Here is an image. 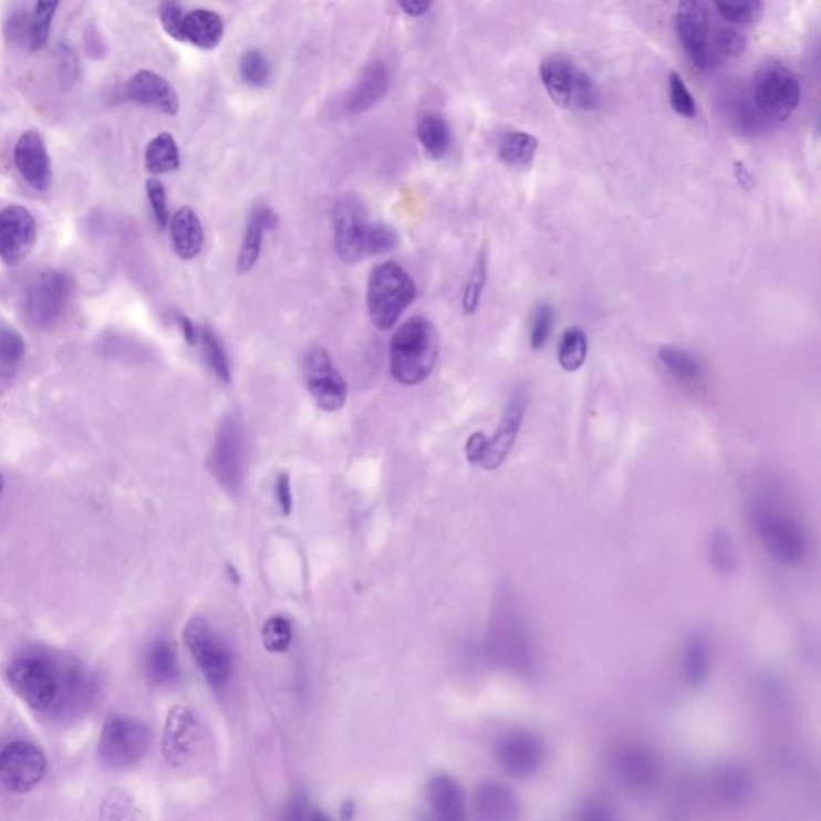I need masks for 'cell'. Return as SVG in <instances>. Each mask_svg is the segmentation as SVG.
Returning a JSON list of instances; mask_svg holds the SVG:
<instances>
[{
    "mask_svg": "<svg viewBox=\"0 0 821 821\" xmlns=\"http://www.w3.org/2000/svg\"><path fill=\"white\" fill-rule=\"evenodd\" d=\"M224 34L225 24L219 13L207 9L185 12L181 42H190L195 48L202 50H214L219 48Z\"/></svg>",
    "mask_w": 821,
    "mask_h": 821,
    "instance_id": "cell-28",
    "label": "cell"
},
{
    "mask_svg": "<svg viewBox=\"0 0 821 821\" xmlns=\"http://www.w3.org/2000/svg\"><path fill=\"white\" fill-rule=\"evenodd\" d=\"M310 810L305 794L294 792L284 807L283 821H309Z\"/></svg>",
    "mask_w": 821,
    "mask_h": 821,
    "instance_id": "cell-53",
    "label": "cell"
},
{
    "mask_svg": "<svg viewBox=\"0 0 821 821\" xmlns=\"http://www.w3.org/2000/svg\"><path fill=\"white\" fill-rule=\"evenodd\" d=\"M145 671L156 687H170L180 677L177 653L166 638H155L145 652Z\"/></svg>",
    "mask_w": 821,
    "mask_h": 821,
    "instance_id": "cell-29",
    "label": "cell"
},
{
    "mask_svg": "<svg viewBox=\"0 0 821 821\" xmlns=\"http://www.w3.org/2000/svg\"><path fill=\"white\" fill-rule=\"evenodd\" d=\"M491 649L496 663L516 676L530 677L537 669V649L530 630L512 610L499 621Z\"/></svg>",
    "mask_w": 821,
    "mask_h": 821,
    "instance_id": "cell-9",
    "label": "cell"
},
{
    "mask_svg": "<svg viewBox=\"0 0 821 821\" xmlns=\"http://www.w3.org/2000/svg\"><path fill=\"white\" fill-rule=\"evenodd\" d=\"M669 102L679 116L687 119H694L696 116L695 98L677 71H671L669 74Z\"/></svg>",
    "mask_w": 821,
    "mask_h": 821,
    "instance_id": "cell-47",
    "label": "cell"
},
{
    "mask_svg": "<svg viewBox=\"0 0 821 821\" xmlns=\"http://www.w3.org/2000/svg\"><path fill=\"white\" fill-rule=\"evenodd\" d=\"M18 173L31 185L35 191H48L52 184V164H50L48 146L39 132L28 131L18 138L15 152Z\"/></svg>",
    "mask_w": 821,
    "mask_h": 821,
    "instance_id": "cell-18",
    "label": "cell"
},
{
    "mask_svg": "<svg viewBox=\"0 0 821 821\" xmlns=\"http://www.w3.org/2000/svg\"><path fill=\"white\" fill-rule=\"evenodd\" d=\"M716 10L724 20L740 27H751L762 20L766 6L759 0L748 2H716Z\"/></svg>",
    "mask_w": 821,
    "mask_h": 821,
    "instance_id": "cell-40",
    "label": "cell"
},
{
    "mask_svg": "<svg viewBox=\"0 0 821 821\" xmlns=\"http://www.w3.org/2000/svg\"><path fill=\"white\" fill-rule=\"evenodd\" d=\"M488 278V259L487 253L481 251L475 260L472 271L463 294V310L466 315H472L480 305L481 294H484L485 284Z\"/></svg>",
    "mask_w": 821,
    "mask_h": 821,
    "instance_id": "cell-38",
    "label": "cell"
},
{
    "mask_svg": "<svg viewBox=\"0 0 821 821\" xmlns=\"http://www.w3.org/2000/svg\"><path fill=\"white\" fill-rule=\"evenodd\" d=\"M749 520L767 553L777 562L798 567L806 562L809 539L801 521L773 496H759L749 507Z\"/></svg>",
    "mask_w": 821,
    "mask_h": 821,
    "instance_id": "cell-2",
    "label": "cell"
},
{
    "mask_svg": "<svg viewBox=\"0 0 821 821\" xmlns=\"http://www.w3.org/2000/svg\"><path fill=\"white\" fill-rule=\"evenodd\" d=\"M539 148V141L527 132L510 131L499 141L498 153L502 163L513 167L531 166Z\"/></svg>",
    "mask_w": 821,
    "mask_h": 821,
    "instance_id": "cell-33",
    "label": "cell"
},
{
    "mask_svg": "<svg viewBox=\"0 0 821 821\" xmlns=\"http://www.w3.org/2000/svg\"><path fill=\"white\" fill-rule=\"evenodd\" d=\"M274 491H277L278 505H280L281 512L284 517L291 516L292 512V491H291V478L288 474H280L277 478V485H274Z\"/></svg>",
    "mask_w": 821,
    "mask_h": 821,
    "instance_id": "cell-55",
    "label": "cell"
},
{
    "mask_svg": "<svg viewBox=\"0 0 821 821\" xmlns=\"http://www.w3.org/2000/svg\"><path fill=\"white\" fill-rule=\"evenodd\" d=\"M417 138L434 159H443L451 149V128L440 114H426L417 124Z\"/></svg>",
    "mask_w": 821,
    "mask_h": 821,
    "instance_id": "cell-32",
    "label": "cell"
},
{
    "mask_svg": "<svg viewBox=\"0 0 821 821\" xmlns=\"http://www.w3.org/2000/svg\"><path fill=\"white\" fill-rule=\"evenodd\" d=\"M303 376H305L306 388L318 408L326 413H335L344 408L349 396L347 381L332 363L326 349L315 344L306 350L305 358H303Z\"/></svg>",
    "mask_w": 821,
    "mask_h": 821,
    "instance_id": "cell-11",
    "label": "cell"
},
{
    "mask_svg": "<svg viewBox=\"0 0 821 821\" xmlns=\"http://www.w3.org/2000/svg\"><path fill=\"white\" fill-rule=\"evenodd\" d=\"M335 251L342 262L358 263L367 259L366 248L373 220L356 195H344L334 206Z\"/></svg>",
    "mask_w": 821,
    "mask_h": 821,
    "instance_id": "cell-10",
    "label": "cell"
},
{
    "mask_svg": "<svg viewBox=\"0 0 821 821\" xmlns=\"http://www.w3.org/2000/svg\"><path fill=\"white\" fill-rule=\"evenodd\" d=\"M571 106L583 111H594L601 106V92L585 71L578 67L576 81H574Z\"/></svg>",
    "mask_w": 821,
    "mask_h": 821,
    "instance_id": "cell-45",
    "label": "cell"
},
{
    "mask_svg": "<svg viewBox=\"0 0 821 821\" xmlns=\"http://www.w3.org/2000/svg\"><path fill=\"white\" fill-rule=\"evenodd\" d=\"M674 24H676L677 38L688 59L698 67H708L709 10L706 3L699 0L680 2L677 6Z\"/></svg>",
    "mask_w": 821,
    "mask_h": 821,
    "instance_id": "cell-15",
    "label": "cell"
},
{
    "mask_svg": "<svg viewBox=\"0 0 821 821\" xmlns=\"http://www.w3.org/2000/svg\"><path fill=\"white\" fill-rule=\"evenodd\" d=\"M711 669V644L702 632H694L682 649V673L692 688L702 687Z\"/></svg>",
    "mask_w": 821,
    "mask_h": 821,
    "instance_id": "cell-30",
    "label": "cell"
},
{
    "mask_svg": "<svg viewBox=\"0 0 821 821\" xmlns=\"http://www.w3.org/2000/svg\"><path fill=\"white\" fill-rule=\"evenodd\" d=\"M427 802L435 821H466V794L451 775L438 773L427 784Z\"/></svg>",
    "mask_w": 821,
    "mask_h": 821,
    "instance_id": "cell-23",
    "label": "cell"
},
{
    "mask_svg": "<svg viewBox=\"0 0 821 821\" xmlns=\"http://www.w3.org/2000/svg\"><path fill=\"white\" fill-rule=\"evenodd\" d=\"M278 216L269 206H256L246 224L245 237L238 253V273H249L259 262L262 252L263 237L277 230Z\"/></svg>",
    "mask_w": 821,
    "mask_h": 821,
    "instance_id": "cell-24",
    "label": "cell"
},
{
    "mask_svg": "<svg viewBox=\"0 0 821 821\" xmlns=\"http://www.w3.org/2000/svg\"><path fill=\"white\" fill-rule=\"evenodd\" d=\"M228 576L231 578V583L239 584V574L238 571L233 569V567L228 565Z\"/></svg>",
    "mask_w": 821,
    "mask_h": 821,
    "instance_id": "cell-60",
    "label": "cell"
},
{
    "mask_svg": "<svg viewBox=\"0 0 821 821\" xmlns=\"http://www.w3.org/2000/svg\"><path fill=\"white\" fill-rule=\"evenodd\" d=\"M560 366L569 373L581 370L588 358V335L578 326H571L563 332L557 350Z\"/></svg>",
    "mask_w": 821,
    "mask_h": 821,
    "instance_id": "cell-36",
    "label": "cell"
},
{
    "mask_svg": "<svg viewBox=\"0 0 821 821\" xmlns=\"http://www.w3.org/2000/svg\"><path fill=\"white\" fill-rule=\"evenodd\" d=\"M126 95L132 102L166 114L177 116L180 98L174 85L155 71L141 70L127 81Z\"/></svg>",
    "mask_w": 821,
    "mask_h": 821,
    "instance_id": "cell-19",
    "label": "cell"
},
{
    "mask_svg": "<svg viewBox=\"0 0 821 821\" xmlns=\"http://www.w3.org/2000/svg\"><path fill=\"white\" fill-rule=\"evenodd\" d=\"M555 313L549 303H539L531 318L530 345L533 350L544 349L553 331Z\"/></svg>",
    "mask_w": 821,
    "mask_h": 821,
    "instance_id": "cell-46",
    "label": "cell"
},
{
    "mask_svg": "<svg viewBox=\"0 0 821 821\" xmlns=\"http://www.w3.org/2000/svg\"><path fill=\"white\" fill-rule=\"evenodd\" d=\"M2 491H3V477H2V474H0V496H2Z\"/></svg>",
    "mask_w": 821,
    "mask_h": 821,
    "instance_id": "cell-61",
    "label": "cell"
},
{
    "mask_svg": "<svg viewBox=\"0 0 821 821\" xmlns=\"http://www.w3.org/2000/svg\"><path fill=\"white\" fill-rule=\"evenodd\" d=\"M309 821H332L330 815L320 809L310 810Z\"/></svg>",
    "mask_w": 821,
    "mask_h": 821,
    "instance_id": "cell-59",
    "label": "cell"
},
{
    "mask_svg": "<svg viewBox=\"0 0 821 821\" xmlns=\"http://www.w3.org/2000/svg\"><path fill=\"white\" fill-rule=\"evenodd\" d=\"M576 73V64L565 55H549L541 62L539 74H541L542 84L552 102L560 108H571Z\"/></svg>",
    "mask_w": 821,
    "mask_h": 821,
    "instance_id": "cell-26",
    "label": "cell"
},
{
    "mask_svg": "<svg viewBox=\"0 0 821 821\" xmlns=\"http://www.w3.org/2000/svg\"><path fill=\"white\" fill-rule=\"evenodd\" d=\"M152 745V730L142 720L113 714L100 735L98 758L113 770L131 769L141 762Z\"/></svg>",
    "mask_w": 821,
    "mask_h": 821,
    "instance_id": "cell-7",
    "label": "cell"
},
{
    "mask_svg": "<svg viewBox=\"0 0 821 821\" xmlns=\"http://www.w3.org/2000/svg\"><path fill=\"white\" fill-rule=\"evenodd\" d=\"M185 10L180 3L164 2L159 7V20L167 35L181 42V23H184Z\"/></svg>",
    "mask_w": 821,
    "mask_h": 821,
    "instance_id": "cell-50",
    "label": "cell"
},
{
    "mask_svg": "<svg viewBox=\"0 0 821 821\" xmlns=\"http://www.w3.org/2000/svg\"><path fill=\"white\" fill-rule=\"evenodd\" d=\"M169 228L174 251L181 260H193L201 253L205 246V228L191 207H180L170 217Z\"/></svg>",
    "mask_w": 821,
    "mask_h": 821,
    "instance_id": "cell-27",
    "label": "cell"
},
{
    "mask_svg": "<svg viewBox=\"0 0 821 821\" xmlns=\"http://www.w3.org/2000/svg\"><path fill=\"white\" fill-rule=\"evenodd\" d=\"M580 821H616V815L606 802L595 799L584 807Z\"/></svg>",
    "mask_w": 821,
    "mask_h": 821,
    "instance_id": "cell-54",
    "label": "cell"
},
{
    "mask_svg": "<svg viewBox=\"0 0 821 821\" xmlns=\"http://www.w3.org/2000/svg\"><path fill=\"white\" fill-rule=\"evenodd\" d=\"M488 441H490V438L481 432H475L470 435L466 445V456L472 466H484L488 455Z\"/></svg>",
    "mask_w": 821,
    "mask_h": 821,
    "instance_id": "cell-52",
    "label": "cell"
},
{
    "mask_svg": "<svg viewBox=\"0 0 821 821\" xmlns=\"http://www.w3.org/2000/svg\"><path fill=\"white\" fill-rule=\"evenodd\" d=\"M709 562L716 573L727 574L737 570V552H735L734 539L724 530H717L709 541Z\"/></svg>",
    "mask_w": 821,
    "mask_h": 821,
    "instance_id": "cell-39",
    "label": "cell"
},
{
    "mask_svg": "<svg viewBox=\"0 0 821 821\" xmlns=\"http://www.w3.org/2000/svg\"><path fill=\"white\" fill-rule=\"evenodd\" d=\"M184 638L210 688H227L235 674L233 649L228 642L201 616L188 621Z\"/></svg>",
    "mask_w": 821,
    "mask_h": 821,
    "instance_id": "cell-6",
    "label": "cell"
},
{
    "mask_svg": "<svg viewBox=\"0 0 821 821\" xmlns=\"http://www.w3.org/2000/svg\"><path fill=\"white\" fill-rule=\"evenodd\" d=\"M292 635L294 631H292L291 621L285 620L284 616L270 617L262 630L263 645L270 653H284L291 647Z\"/></svg>",
    "mask_w": 821,
    "mask_h": 821,
    "instance_id": "cell-43",
    "label": "cell"
},
{
    "mask_svg": "<svg viewBox=\"0 0 821 821\" xmlns=\"http://www.w3.org/2000/svg\"><path fill=\"white\" fill-rule=\"evenodd\" d=\"M198 344L201 345L202 356H205L207 366L216 374L217 380L224 382V384H230V362H228L227 350L221 344L219 335L214 330H210L209 326L199 328Z\"/></svg>",
    "mask_w": 821,
    "mask_h": 821,
    "instance_id": "cell-35",
    "label": "cell"
},
{
    "mask_svg": "<svg viewBox=\"0 0 821 821\" xmlns=\"http://www.w3.org/2000/svg\"><path fill=\"white\" fill-rule=\"evenodd\" d=\"M391 85V74L384 62H373L364 67L355 87L345 96L344 110L350 116H358L377 105Z\"/></svg>",
    "mask_w": 821,
    "mask_h": 821,
    "instance_id": "cell-22",
    "label": "cell"
},
{
    "mask_svg": "<svg viewBox=\"0 0 821 821\" xmlns=\"http://www.w3.org/2000/svg\"><path fill=\"white\" fill-rule=\"evenodd\" d=\"M146 196H148L149 207H152L153 217L160 230L169 227L170 214L167 207L166 187L158 178H149L146 181Z\"/></svg>",
    "mask_w": 821,
    "mask_h": 821,
    "instance_id": "cell-48",
    "label": "cell"
},
{
    "mask_svg": "<svg viewBox=\"0 0 821 821\" xmlns=\"http://www.w3.org/2000/svg\"><path fill=\"white\" fill-rule=\"evenodd\" d=\"M475 821H521V804L516 792L499 781H485L475 791Z\"/></svg>",
    "mask_w": 821,
    "mask_h": 821,
    "instance_id": "cell-21",
    "label": "cell"
},
{
    "mask_svg": "<svg viewBox=\"0 0 821 821\" xmlns=\"http://www.w3.org/2000/svg\"><path fill=\"white\" fill-rule=\"evenodd\" d=\"M59 2H38L32 6L30 21H28V48L39 52L48 45L50 28L55 17Z\"/></svg>",
    "mask_w": 821,
    "mask_h": 821,
    "instance_id": "cell-37",
    "label": "cell"
},
{
    "mask_svg": "<svg viewBox=\"0 0 821 821\" xmlns=\"http://www.w3.org/2000/svg\"><path fill=\"white\" fill-rule=\"evenodd\" d=\"M420 821H435V820H434V819H432V817H424V819H423V820H420Z\"/></svg>",
    "mask_w": 821,
    "mask_h": 821,
    "instance_id": "cell-62",
    "label": "cell"
},
{
    "mask_svg": "<svg viewBox=\"0 0 821 821\" xmlns=\"http://www.w3.org/2000/svg\"><path fill=\"white\" fill-rule=\"evenodd\" d=\"M659 362L685 387H696L705 377L703 363L684 349L664 345L658 350Z\"/></svg>",
    "mask_w": 821,
    "mask_h": 821,
    "instance_id": "cell-31",
    "label": "cell"
},
{
    "mask_svg": "<svg viewBox=\"0 0 821 821\" xmlns=\"http://www.w3.org/2000/svg\"><path fill=\"white\" fill-rule=\"evenodd\" d=\"M751 96L763 119L784 123L801 103V84L787 64L769 60L755 71Z\"/></svg>",
    "mask_w": 821,
    "mask_h": 821,
    "instance_id": "cell-5",
    "label": "cell"
},
{
    "mask_svg": "<svg viewBox=\"0 0 821 821\" xmlns=\"http://www.w3.org/2000/svg\"><path fill=\"white\" fill-rule=\"evenodd\" d=\"M615 773L627 790L647 794L658 783L659 762L645 746H624L615 756Z\"/></svg>",
    "mask_w": 821,
    "mask_h": 821,
    "instance_id": "cell-17",
    "label": "cell"
},
{
    "mask_svg": "<svg viewBox=\"0 0 821 821\" xmlns=\"http://www.w3.org/2000/svg\"><path fill=\"white\" fill-rule=\"evenodd\" d=\"M28 21H30V13L24 12V10H17V12H13L12 15L9 17V20L6 21V27H3L6 38L12 42H24V44H27Z\"/></svg>",
    "mask_w": 821,
    "mask_h": 821,
    "instance_id": "cell-51",
    "label": "cell"
},
{
    "mask_svg": "<svg viewBox=\"0 0 821 821\" xmlns=\"http://www.w3.org/2000/svg\"><path fill=\"white\" fill-rule=\"evenodd\" d=\"M438 332L434 323L424 316L406 320L395 331L388 349L391 374L403 385L423 384L430 376L438 360Z\"/></svg>",
    "mask_w": 821,
    "mask_h": 821,
    "instance_id": "cell-3",
    "label": "cell"
},
{
    "mask_svg": "<svg viewBox=\"0 0 821 821\" xmlns=\"http://www.w3.org/2000/svg\"><path fill=\"white\" fill-rule=\"evenodd\" d=\"M416 298V283L395 260L382 262L371 271L366 303L371 321L377 330H392Z\"/></svg>",
    "mask_w": 821,
    "mask_h": 821,
    "instance_id": "cell-4",
    "label": "cell"
},
{
    "mask_svg": "<svg viewBox=\"0 0 821 821\" xmlns=\"http://www.w3.org/2000/svg\"><path fill=\"white\" fill-rule=\"evenodd\" d=\"M73 299V283L62 271L48 270L24 291V313L34 326L48 330L62 320Z\"/></svg>",
    "mask_w": 821,
    "mask_h": 821,
    "instance_id": "cell-8",
    "label": "cell"
},
{
    "mask_svg": "<svg viewBox=\"0 0 821 821\" xmlns=\"http://www.w3.org/2000/svg\"><path fill=\"white\" fill-rule=\"evenodd\" d=\"M178 326H180L181 334H184L185 342L191 347H195L199 341V330L196 324L193 323L190 318L180 315L178 316Z\"/></svg>",
    "mask_w": 821,
    "mask_h": 821,
    "instance_id": "cell-56",
    "label": "cell"
},
{
    "mask_svg": "<svg viewBox=\"0 0 821 821\" xmlns=\"http://www.w3.org/2000/svg\"><path fill=\"white\" fill-rule=\"evenodd\" d=\"M711 790L720 804L740 807L751 798L755 781L752 775L741 763L724 762L713 772Z\"/></svg>",
    "mask_w": 821,
    "mask_h": 821,
    "instance_id": "cell-25",
    "label": "cell"
},
{
    "mask_svg": "<svg viewBox=\"0 0 821 821\" xmlns=\"http://www.w3.org/2000/svg\"><path fill=\"white\" fill-rule=\"evenodd\" d=\"M98 821H137V809L127 792L113 790L100 807Z\"/></svg>",
    "mask_w": 821,
    "mask_h": 821,
    "instance_id": "cell-42",
    "label": "cell"
},
{
    "mask_svg": "<svg viewBox=\"0 0 821 821\" xmlns=\"http://www.w3.org/2000/svg\"><path fill=\"white\" fill-rule=\"evenodd\" d=\"M6 680L13 694L34 711H50L64 698H74L85 688L84 671L56 662L41 649L21 653L6 667Z\"/></svg>",
    "mask_w": 821,
    "mask_h": 821,
    "instance_id": "cell-1",
    "label": "cell"
},
{
    "mask_svg": "<svg viewBox=\"0 0 821 821\" xmlns=\"http://www.w3.org/2000/svg\"><path fill=\"white\" fill-rule=\"evenodd\" d=\"M716 48L717 52L728 59H737L742 55L748 48V41L740 31L735 28H723L716 35Z\"/></svg>",
    "mask_w": 821,
    "mask_h": 821,
    "instance_id": "cell-49",
    "label": "cell"
},
{
    "mask_svg": "<svg viewBox=\"0 0 821 821\" xmlns=\"http://www.w3.org/2000/svg\"><path fill=\"white\" fill-rule=\"evenodd\" d=\"M355 817V804L352 801H345L341 809V819L344 821H352Z\"/></svg>",
    "mask_w": 821,
    "mask_h": 821,
    "instance_id": "cell-58",
    "label": "cell"
},
{
    "mask_svg": "<svg viewBox=\"0 0 821 821\" xmlns=\"http://www.w3.org/2000/svg\"><path fill=\"white\" fill-rule=\"evenodd\" d=\"M38 239V224L27 207L7 206L0 212V260L20 266L30 257Z\"/></svg>",
    "mask_w": 821,
    "mask_h": 821,
    "instance_id": "cell-14",
    "label": "cell"
},
{
    "mask_svg": "<svg viewBox=\"0 0 821 821\" xmlns=\"http://www.w3.org/2000/svg\"><path fill=\"white\" fill-rule=\"evenodd\" d=\"M48 773L44 752L30 741L10 742L0 751V784L13 794H27L42 783Z\"/></svg>",
    "mask_w": 821,
    "mask_h": 821,
    "instance_id": "cell-12",
    "label": "cell"
},
{
    "mask_svg": "<svg viewBox=\"0 0 821 821\" xmlns=\"http://www.w3.org/2000/svg\"><path fill=\"white\" fill-rule=\"evenodd\" d=\"M527 394L523 388H517L507 402L501 424L496 430L495 437L488 441V455L484 463L485 470H496L505 464L510 449L516 445L524 413H527Z\"/></svg>",
    "mask_w": 821,
    "mask_h": 821,
    "instance_id": "cell-20",
    "label": "cell"
},
{
    "mask_svg": "<svg viewBox=\"0 0 821 821\" xmlns=\"http://www.w3.org/2000/svg\"><path fill=\"white\" fill-rule=\"evenodd\" d=\"M239 74L249 87H263L270 81V62L259 49L246 50L239 60Z\"/></svg>",
    "mask_w": 821,
    "mask_h": 821,
    "instance_id": "cell-41",
    "label": "cell"
},
{
    "mask_svg": "<svg viewBox=\"0 0 821 821\" xmlns=\"http://www.w3.org/2000/svg\"><path fill=\"white\" fill-rule=\"evenodd\" d=\"M27 344L12 328L0 330V370L13 371L23 362Z\"/></svg>",
    "mask_w": 821,
    "mask_h": 821,
    "instance_id": "cell-44",
    "label": "cell"
},
{
    "mask_svg": "<svg viewBox=\"0 0 821 821\" xmlns=\"http://www.w3.org/2000/svg\"><path fill=\"white\" fill-rule=\"evenodd\" d=\"M145 167L149 174L174 173L180 167V149L173 135L163 132L146 146Z\"/></svg>",
    "mask_w": 821,
    "mask_h": 821,
    "instance_id": "cell-34",
    "label": "cell"
},
{
    "mask_svg": "<svg viewBox=\"0 0 821 821\" xmlns=\"http://www.w3.org/2000/svg\"><path fill=\"white\" fill-rule=\"evenodd\" d=\"M399 10L406 13L408 17H423L426 15L427 10L430 9L432 3L428 2H399Z\"/></svg>",
    "mask_w": 821,
    "mask_h": 821,
    "instance_id": "cell-57",
    "label": "cell"
},
{
    "mask_svg": "<svg viewBox=\"0 0 821 821\" xmlns=\"http://www.w3.org/2000/svg\"><path fill=\"white\" fill-rule=\"evenodd\" d=\"M245 435L235 417H227L221 423L210 449L209 467L221 488L237 495L245 480Z\"/></svg>",
    "mask_w": 821,
    "mask_h": 821,
    "instance_id": "cell-13",
    "label": "cell"
},
{
    "mask_svg": "<svg viewBox=\"0 0 821 821\" xmlns=\"http://www.w3.org/2000/svg\"><path fill=\"white\" fill-rule=\"evenodd\" d=\"M544 756V742L531 731H512L496 746L499 766L513 778H528L537 773Z\"/></svg>",
    "mask_w": 821,
    "mask_h": 821,
    "instance_id": "cell-16",
    "label": "cell"
}]
</instances>
